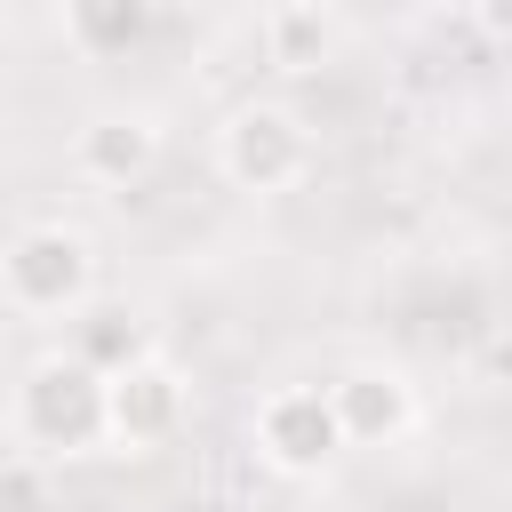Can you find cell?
Instances as JSON below:
<instances>
[{
  "instance_id": "obj_1",
  "label": "cell",
  "mask_w": 512,
  "mask_h": 512,
  "mask_svg": "<svg viewBox=\"0 0 512 512\" xmlns=\"http://www.w3.org/2000/svg\"><path fill=\"white\" fill-rule=\"evenodd\" d=\"M8 424L40 464L48 456H88L104 440V376L80 368L72 352H40L8 392Z\"/></svg>"
},
{
  "instance_id": "obj_2",
  "label": "cell",
  "mask_w": 512,
  "mask_h": 512,
  "mask_svg": "<svg viewBox=\"0 0 512 512\" xmlns=\"http://www.w3.org/2000/svg\"><path fill=\"white\" fill-rule=\"evenodd\" d=\"M0 296L32 320H64L96 296V248L72 224H24L0 240Z\"/></svg>"
},
{
  "instance_id": "obj_3",
  "label": "cell",
  "mask_w": 512,
  "mask_h": 512,
  "mask_svg": "<svg viewBox=\"0 0 512 512\" xmlns=\"http://www.w3.org/2000/svg\"><path fill=\"white\" fill-rule=\"evenodd\" d=\"M216 168H224V184H240V192H288V184H304V168H312V128H304L288 104H240V112H224V128H216Z\"/></svg>"
},
{
  "instance_id": "obj_4",
  "label": "cell",
  "mask_w": 512,
  "mask_h": 512,
  "mask_svg": "<svg viewBox=\"0 0 512 512\" xmlns=\"http://www.w3.org/2000/svg\"><path fill=\"white\" fill-rule=\"evenodd\" d=\"M256 432V456L288 480H320L336 456H344V432H336V408H328V384H272L248 416Z\"/></svg>"
},
{
  "instance_id": "obj_5",
  "label": "cell",
  "mask_w": 512,
  "mask_h": 512,
  "mask_svg": "<svg viewBox=\"0 0 512 512\" xmlns=\"http://www.w3.org/2000/svg\"><path fill=\"white\" fill-rule=\"evenodd\" d=\"M176 432H184V376L160 352H144L120 376H104V440H120V448H168Z\"/></svg>"
},
{
  "instance_id": "obj_6",
  "label": "cell",
  "mask_w": 512,
  "mask_h": 512,
  "mask_svg": "<svg viewBox=\"0 0 512 512\" xmlns=\"http://www.w3.org/2000/svg\"><path fill=\"white\" fill-rule=\"evenodd\" d=\"M328 408H336L344 448H392L416 424V392H408L400 368H344V376H328Z\"/></svg>"
},
{
  "instance_id": "obj_7",
  "label": "cell",
  "mask_w": 512,
  "mask_h": 512,
  "mask_svg": "<svg viewBox=\"0 0 512 512\" xmlns=\"http://www.w3.org/2000/svg\"><path fill=\"white\" fill-rule=\"evenodd\" d=\"M152 160H160V128H152L144 112H88V120L72 128V168H80L88 184H104V192L144 184Z\"/></svg>"
},
{
  "instance_id": "obj_8",
  "label": "cell",
  "mask_w": 512,
  "mask_h": 512,
  "mask_svg": "<svg viewBox=\"0 0 512 512\" xmlns=\"http://www.w3.org/2000/svg\"><path fill=\"white\" fill-rule=\"evenodd\" d=\"M64 320H72V344H64V352H72L80 368H96V376H120L128 360H144V352H152V328H144L128 304L88 296V304H80V312H64Z\"/></svg>"
},
{
  "instance_id": "obj_9",
  "label": "cell",
  "mask_w": 512,
  "mask_h": 512,
  "mask_svg": "<svg viewBox=\"0 0 512 512\" xmlns=\"http://www.w3.org/2000/svg\"><path fill=\"white\" fill-rule=\"evenodd\" d=\"M160 24V0H64V40L80 56H128Z\"/></svg>"
},
{
  "instance_id": "obj_10",
  "label": "cell",
  "mask_w": 512,
  "mask_h": 512,
  "mask_svg": "<svg viewBox=\"0 0 512 512\" xmlns=\"http://www.w3.org/2000/svg\"><path fill=\"white\" fill-rule=\"evenodd\" d=\"M264 48H272V64H280V72H320V64H328V48H336V32H328V16H320V8L288 0V8H272Z\"/></svg>"
},
{
  "instance_id": "obj_11",
  "label": "cell",
  "mask_w": 512,
  "mask_h": 512,
  "mask_svg": "<svg viewBox=\"0 0 512 512\" xmlns=\"http://www.w3.org/2000/svg\"><path fill=\"white\" fill-rule=\"evenodd\" d=\"M0 512H48V464L40 456H0Z\"/></svg>"
},
{
  "instance_id": "obj_12",
  "label": "cell",
  "mask_w": 512,
  "mask_h": 512,
  "mask_svg": "<svg viewBox=\"0 0 512 512\" xmlns=\"http://www.w3.org/2000/svg\"><path fill=\"white\" fill-rule=\"evenodd\" d=\"M440 8H456V16H480V24H504V0H440Z\"/></svg>"
},
{
  "instance_id": "obj_13",
  "label": "cell",
  "mask_w": 512,
  "mask_h": 512,
  "mask_svg": "<svg viewBox=\"0 0 512 512\" xmlns=\"http://www.w3.org/2000/svg\"><path fill=\"white\" fill-rule=\"evenodd\" d=\"M0 240H8V224H0Z\"/></svg>"
}]
</instances>
